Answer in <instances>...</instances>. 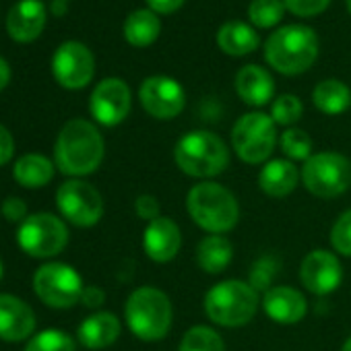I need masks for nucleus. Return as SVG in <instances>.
I'll return each instance as SVG.
<instances>
[{
  "label": "nucleus",
  "mask_w": 351,
  "mask_h": 351,
  "mask_svg": "<svg viewBox=\"0 0 351 351\" xmlns=\"http://www.w3.org/2000/svg\"><path fill=\"white\" fill-rule=\"evenodd\" d=\"M106 155V143L97 126L83 118L69 120L54 143V163L64 176L83 178L101 165Z\"/></svg>",
  "instance_id": "f257e3e1"
},
{
  "label": "nucleus",
  "mask_w": 351,
  "mask_h": 351,
  "mask_svg": "<svg viewBox=\"0 0 351 351\" xmlns=\"http://www.w3.org/2000/svg\"><path fill=\"white\" fill-rule=\"evenodd\" d=\"M173 161L191 178H215L230 165V149L209 130H191L173 147Z\"/></svg>",
  "instance_id": "f03ea898"
},
{
  "label": "nucleus",
  "mask_w": 351,
  "mask_h": 351,
  "mask_svg": "<svg viewBox=\"0 0 351 351\" xmlns=\"http://www.w3.org/2000/svg\"><path fill=\"white\" fill-rule=\"evenodd\" d=\"M267 62L281 75L306 73L318 58V38L308 25H285L265 44Z\"/></svg>",
  "instance_id": "7ed1b4c3"
},
{
  "label": "nucleus",
  "mask_w": 351,
  "mask_h": 351,
  "mask_svg": "<svg viewBox=\"0 0 351 351\" xmlns=\"http://www.w3.org/2000/svg\"><path fill=\"white\" fill-rule=\"evenodd\" d=\"M191 219L209 234H228L238 226L240 205L238 199L217 182L195 184L186 197Z\"/></svg>",
  "instance_id": "20e7f679"
},
{
  "label": "nucleus",
  "mask_w": 351,
  "mask_h": 351,
  "mask_svg": "<svg viewBox=\"0 0 351 351\" xmlns=\"http://www.w3.org/2000/svg\"><path fill=\"white\" fill-rule=\"evenodd\" d=\"M124 316L130 332L141 341H161L173 322V308L165 291L143 285L136 287L126 304Z\"/></svg>",
  "instance_id": "39448f33"
},
{
  "label": "nucleus",
  "mask_w": 351,
  "mask_h": 351,
  "mask_svg": "<svg viewBox=\"0 0 351 351\" xmlns=\"http://www.w3.org/2000/svg\"><path fill=\"white\" fill-rule=\"evenodd\" d=\"M261 306L258 291L242 279H226L205 295V312L211 322L236 328L248 324Z\"/></svg>",
  "instance_id": "423d86ee"
},
{
  "label": "nucleus",
  "mask_w": 351,
  "mask_h": 351,
  "mask_svg": "<svg viewBox=\"0 0 351 351\" xmlns=\"http://www.w3.org/2000/svg\"><path fill=\"white\" fill-rule=\"evenodd\" d=\"M300 173L306 191L318 199H335L351 189V161L337 151L312 153Z\"/></svg>",
  "instance_id": "0eeeda50"
},
{
  "label": "nucleus",
  "mask_w": 351,
  "mask_h": 351,
  "mask_svg": "<svg viewBox=\"0 0 351 351\" xmlns=\"http://www.w3.org/2000/svg\"><path fill=\"white\" fill-rule=\"evenodd\" d=\"M232 145L244 163H267L277 145V124L271 114L248 112L240 116L232 128Z\"/></svg>",
  "instance_id": "6e6552de"
},
{
  "label": "nucleus",
  "mask_w": 351,
  "mask_h": 351,
  "mask_svg": "<svg viewBox=\"0 0 351 351\" xmlns=\"http://www.w3.org/2000/svg\"><path fill=\"white\" fill-rule=\"evenodd\" d=\"M19 248L34 258H54L69 244V228L54 213H34L17 230Z\"/></svg>",
  "instance_id": "1a4fd4ad"
},
{
  "label": "nucleus",
  "mask_w": 351,
  "mask_h": 351,
  "mask_svg": "<svg viewBox=\"0 0 351 351\" xmlns=\"http://www.w3.org/2000/svg\"><path fill=\"white\" fill-rule=\"evenodd\" d=\"M83 289L85 285L79 271H75L66 263H58V261L46 263L34 275L36 295L46 306L56 310H66L79 304Z\"/></svg>",
  "instance_id": "9d476101"
},
{
  "label": "nucleus",
  "mask_w": 351,
  "mask_h": 351,
  "mask_svg": "<svg viewBox=\"0 0 351 351\" xmlns=\"http://www.w3.org/2000/svg\"><path fill=\"white\" fill-rule=\"evenodd\" d=\"M56 207L60 215L77 228H93L104 217V199L99 191L81 178H71L58 186Z\"/></svg>",
  "instance_id": "9b49d317"
},
{
  "label": "nucleus",
  "mask_w": 351,
  "mask_h": 351,
  "mask_svg": "<svg viewBox=\"0 0 351 351\" xmlns=\"http://www.w3.org/2000/svg\"><path fill=\"white\" fill-rule=\"evenodd\" d=\"M52 75L64 89H83L95 75L93 52L81 42H64L52 56Z\"/></svg>",
  "instance_id": "f8f14e48"
},
{
  "label": "nucleus",
  "mask_w": 351,
  "mask_h": 351,
  "mask_svg": "<svg viewBox=\"0 0 351 351\" xmlns=\"http://www.w3.org/2000/svg\"><path fill=\"white\" fill-rule=\"evenodd\" d=\"M138 99L145 112L157 120H171L180 116L186 106L184 87L165 75H155L143 81L138 89Z\"/></svg>",
  "instance_id": "ddd939ff"
},
{
  "label": "nucleus",
  "mask_w": 351,
  "mask_h": 351,
  "mask_svg": "<svg viewBox=\"0 0 351 351\" xmlns=\"http://www.w3.org/2000/svg\"><path fill=\"white\" fill-rule=\"evenodd\" d=\"M130 104H132L130 87L122 79L110 77L95 85L89 97V112L97 124L112 128L126 120L130 112Z\"/></svg>",
  "instance_id": "4468645a"
},
{
  "label": "nucleus",
  "mask_w": 351,
  "mask_h": 351,
  "mask_svg": "<svg viewBox=\"0 0 351 351\" xmlns=\"http://www.w3.org/2000/svg\"><path fill=\"white\" fill-rule=\"evenodd\" d=\"M300 281L314 295L332 293L343 281V269L339 258L328 250H312L300 265Z\"/></svg>",
  "instance_id": "2eb2a0df"
},
{
  "label": "nucleus",
  "mask_w": 351,
  "mask_h": 351,
  "mask_svg": "<svg viewBox=\"0 0 351 351\" xmlns=\"http://www.w3.org/2000/svg\"><path fill=\"white\" fill-rule=\"evenodd\" d=\"M38 318L34 308L19 295L0 293V339L7 343L29 341L36 335Z\"/></svg>",
  "instance_id": "dca6fc26"
},
{
  "label": "nucleus",
  "mask_w": 351,
  "mask_h": 351,
  "mask_svg": "<svg viewBox=\"0 0 351 351\" xmlns=\"http://www.w3.org/2000/svg\"><path fill=\"white\" fill-rule=\"evenodd\" d=\"M182 246V232L173 219L157 217L147 223L143 234V250L153 263H169Z\"/></svg>",
  "instance_id": "f3484780"
},
{
  "label": "nucleus",
  "mask_w": 351,
  "mask_h": 351,
  "mask_svg": "<svg viewBox=\"0 0 351 351\" xmlns=\"http://www.w3.org/2000/svg\"><path fill=\"white\" fill-rule=\"evenodd\" d=\"M265 314L279 324H295L304 320L308 312V302L304 293L289 285H275L269 287L261 300Z\"/></svg>",
  "instance_id": "a211bd4d"
},
{
  "label": "nucleus",
  "mask_w": 351,
  "mask_h": 351,
  "mask_svg": "<svg viewBox=\"0 0 351 351\" xmlns=\"http://www.w3.org/2000/svg\"><path fill=\"white\" fill-rule=\"evenodd\" d=\"M46 25V7L42 0H21L7 15V32L19 42L27 44L40 38Z\"/></svg>",
  "instance_id": "6ab92c4d"
},
{
  "label": "nucleus",
  "mask_w": 351,
  "mask_h": 351,
  "mask_svg": "<svg viewBox=\"0 0 351 351\" xmlns=\"http://www.w3.org/2000/svg\"><path fill=\"white\" fill-rule=\"evenodd\" d=\"M122 324L118 320V316L114 312H93L91 316H87L79 328H77V339L83 347L91 349V351H99L110 347L112 343H116V339L120 337Z\"/></svg>",
  "instance_id": "aec40b11"
},
{
  "label": "nucleus",
  "mask_w": 351,
  "mask_h": 351,
  "mask_svg": "<svg viewBox=\"0 0 351 351\" xmlns=\"http://www.w3.org/2000/svg\"><path fill=\"white\" fill-rule=\"evenodd\" d=\"M302 178L298 165L289 159H271L258 173V189L271 199H283L291 195Z\"/></svg>",
  "instance_id": "412c9836"
},
{
  "label": "nucleus",
  "mask_w": 351,
  "mask_h": 351,
  "mask_svg": "<svg viewBox=\"0 0 351 351\" xmlns=\"http://www.w3.org/2000/svg\"><path fill=\"white\" fill-rule=\"evenodd\" d=\"M236 91L244 104L261 108L273 99L275 81L267 69L258 64H246L236 75Z\"/></svg>",
  "instance_id": "4be33fe9"
},
{
  "label": "nucleus",
  "mask_w": 351,
  "mask_h": 351,
  "mask_svg": "<svg viewBox=\"0 0 351 351\" xmlns=\"http://www.w3.org/2000/svg\"><path fill=\"white\" fill-rule=\"evenodd\" d=\"M56 163L42 153H25L13 165V176L19 186L36 191L44 189L54 180Z\"/></svg>",
  "instance_id": "5701e85b"
},
{
  "label": "nucleus",
  "mask_w": 351,
  "mask_h": 351,
  "mask_svg": "<svg viewBox=\"0 0 351 351\" xmlns=\"http://www.w3.org/2000/svg\"><path fill=\"white\" fill-rule=\"evenodd\" d=\"M197 265L209 275L223 273L234 258V244L223 234H209L197 244Z\"/></svg>",
  "instance_id": "b1692460"
},
{
  "label": "nucleus",
  "mask_w": 351,
  "mask_h": 351,
  "mask_svg": "<svg viewBox=\"0 0 351 351\" xmlns=\"http://www.w3.org/2000/svg\"><path fill=\"white\" fill-rule=\"evenodd\" d=\"M258 44V34L244 21H228L217 32V46L230 56H246L254 52Z\"/></svg>",
  "instance_id": "393cba45"
},
{
  "label": "nucleus",
  "mask_w": 351,
  "mask_h": 351,
  "mask_svg": "<svg viewBox=\"0 0 351 351\" xmlns=\"http://www.w3.org/2000/svg\"><path fill=\"white\" fill-rule=\"evenodd\" d=\"M161 23L151 9H136L124 21V38L134 48H147L159 38Z\"/></svg>",
  "instance_id": "a878e982"
},
{
  "label": "nucleus",
  "mask_w": 351,
  "mask_h": 351,
  "mask_svg": "<svg viewBox=\"0 0 351 351\" xmlns=\"http://www.w3.org/2000/svg\"><path fill=\"white\" fill-rule=\"evenodd\" d=\"M312 101L316 110H320L326 116H339L351 106V91L345 83L337 79H324L320 81L312 91Z\"/></svg>",
  "instance_id": "bb28decb"
},
{
  "label": "nucleus",
  "mask_w": 351,
  "mask_h": 351,
  "mask_svg": "<svg viewBox=\"0 0 351 351\" xmlns=\"http://www.w3.org/2000/svg\"><path fill=\"white\" fill-rule=\"evenodd\" d=\"M178 351H226V343L215 328L197 324L184 332Z\"/></svg>",
  "instance_id": "cd10ccee"
},
{
  "label": "nucleus",
  "mask_w": 351,
  "mask_h": 351,
  "mask_svg": "<svg viewBox=\"0 0 351 351\" xmlns=\"http://www.w3.org/2000/svg\"><path fill=\"white\" fill-rule=\"evenodd\" d=\"M285 11L287 9L283 0H252L248 5V19L254 27L271 29L279 25Z\"/></svg>",
  "instance_id": "c85d7f7f"
},
{
  "label": "nucleus",
  "mask_w": 351,
  "mask_h": 351,
  "mask_svg": "<svg viewBox=\"0 0 351 351\" xmlns=\"http://www.w3.org/2000/svg\"><path fill=\"white\" fill-rule=\"evenodd\" d=\"M23 351H75V339L62 328H44L27 341Z\"/></svg>",
  "instance_id": "c756f323"
},
{
  "label": "nucleus",
  "mask_w": 351,
  "mask_h": 351,
  "mask_svg": "<svg viewBox=\"0 0 351 351\" xmlns=\"http://www.w3.org/2000/svg\"><path fill=\"white\" fill-rule=\"evenodd\" d=\"M279 147L281 151L289 157V161H306L308 157H312V138L306 130L302 128H287L281 138H279Z\"/></svg>",
  "instance_id": "7c9ffc66"
},
{
  "label": "nucleus",
  "mask_w": 351,
  "mask_h": 351,
  "mask_svg": "<svg viewBox=\"0 0 351 351\" xmlns=\"http://www.w3.org/2000/svg\"><path fill=\"white\" fill-rule=\"evenodd\" d=\"M304 114V106L300 101V97L291 95V93H283L279 95L273 106H271V118L275 124L279 126H293Z\"/></svg>",
  "instance_id": "2f4dec72"
},
{
  "label": "nucleus",
  "mask_w": 351,
  "mask_h": 351,
  "mask_svg": "<svg viewBox=\"0 0 351 351\" xmlns=\"http://www.w3.org/2000/svg\"><path fill=\"white\" fill-rule=\"evenodd\" d=\"M330 246L343 254L351 256V209L343 211L330 228Z\"/></svg>",
  "instance_id": "473e14b6"
},
{
  "label": "nucleus",
  "mask_w": 351,
  "mask_h": 351,
  "mask_svg": "<svg viewBox=\"0 0 351 351\" xmlns=\"http://www.w3.org/2000/svg\"><path fill=\"white\" fill-rule=\"evenodd\" d=\"M275 267L277 263L271 258V256H265L261 258L254 267H252V273H250V285L258 291V289H269L271 281H273V275H275Z\"/></svg>",
  "instance_id": "72a5a7b5"
},
{
  "label": "nucleus",
  "mask_w": 351,
  "mask_h": 351,
  "mask_svg": "<svg viewBox=\"0 0 351 351\" xmlns=\"http://www.w3.org/2000/svg\"><path fill=\"white\" fill-rule=\"evenodd\" d=\"M285 9L295 17H316L326 11L330 0H283Z\"/></svg>",
  "instance_id": "f704fd0d"
},
{
  "label": "nucleus",
  "mask_w": 351,
  "mask_h": 351,
  "mask_svg": "<svg viewBox=\"0 0 351 351\" xmlns=\"http://www.w3.org/2000/svg\"><path fill=\"white\" fill-rule=\"evenodd\" d=\"M3 217L9 221V223H23L29 213H27V203L21 199V197H7L5 203H3Z\"/></svg>",
  "instance_id": "c9c22d12"
},
{
  "label": "nucleus",
  "mask_w": 351,
  "mask_h": 351,
  "mask_svg": "<svg viewBox=\"0 0 351 351\" xmlns=\"http://www.w3.org/2000/svg\"><path fill=\"white\" fill-rule=\"evenodd\" d=\"M134 211L147 223L153 221V219H157V217H161V205H159V201L153 195H141L134 201Z\"/></svg>",
  "instance_id": "e433bc0d"
},
{
  "label": "nucleus",
  "mask_w": 351,
  "mask_h": 351,
  "mask_svg": "<svg viewBox=\"0 0 351 351\" xmlns=\"http://www.w3.org/2000/svg\"><path fill=\"white\" fill-rule=\"evenodd\" d=\"M15 155V138L11 134V130L0 124V167L7 165Z\"/></svg>",
  "instance_id": "4c0bfd02"
},
{
  "label": "nucleus",
  "mask_w": 351,
  "mask_h": 351,
  "mask_svg": "<svg viewBox=\"0 0 351 351\" xmlns=\"http://www.w3.org/2000/svg\"><path fill=\"white\" fill-rule=\"evenodd\" d=\"M106 302V291L97 285H85L83 293H81V304L85 308H99Z\"/></svg>",
  "instance_id": "58836bf2"
},
{
  "label": "nucleus",
  "mask_w": 351,
  "mask_h": 351,
  "mask_svg": "<svg viewBox=\"0 0 351 351\" xmlns=\"http://www.w3.org/2000/svg\"><path fill=\"white\" fill-rule=\"evenodd\" d=\"M186 0H147V5L153 13H159V15H171L178 11Z\"/></svg>",
  "instance_id": "ea45409f"
},
{
  "label": "nucleus",
  "mask_w": 351,
  "mask_h": 351,
  "mask_svg": "<svg viewBox=\"0 0 351 351\" xmlns=\"http://www.w3.org/2000/svg\"><path fill=\"white\" fill-rule=\"evenodd\" d=\"M9 83H11V66L3 56H0V91H3Z\"/></svg>",
  "instance_id": "a19ab883"
},
{
  "label": "nucleus",
  "mask_w": 351,
  "mask_h": 351,
  "mask_svg": "<svg viewBox=\"0 0 351 351\" xmlns=\"http://www.w3.org/2000/svg\"><path fill=\"white\" fill-rule=\"evenodd\" d=\"M50 7H52V13L60 17V15L66 13V0H52V5H50Z\"/></svg>",
  "instance_id": "79ce46f5"
},
{
  "label": "nucleus",
  "mask_w": 351,
  "mask_h": 351,
  "mask_svg": "<svg viewBox=\"0 0 351 351\" xmlns=\"http://www.w3.org/2000/svg\"><path fill=\"white\" fill-rule=\"evenodd\" d=\"M341 351H351V337L343 343V347H341Z\"/></svg>",
  "instance_id": "37998d69"
},
{
  "label": "nucleus",
  "mask_w": 351,
  "mask_h": 351,
  "mask_svg": "<svg viewBox=\"0 0 351 351\" xmlns=\"http://www.w3.org/2000/svg\"><path fill=\"white\" fill-rule=\"evenodd\" d=\"M3 277H5V265H3V261H0V281H3Z\"/></svg>",
  "instance_id": "c03bdc74"
},
{
  "label": "nucleus",
  "mask_w": 351,
  "mask_h": 351,
  "mask_svg": "<svg viewBox=\"0 0 351 351\" xmlns=\"http://www.w3.org/2000/svg\"><path fill=\"white\" fill-rule=\"evenodd\" d=\"M345 5H347V11H349V15H351V0H345Z\"/></svg>",
  "instance_id": "a18cd8bd"
}]
</instances>
